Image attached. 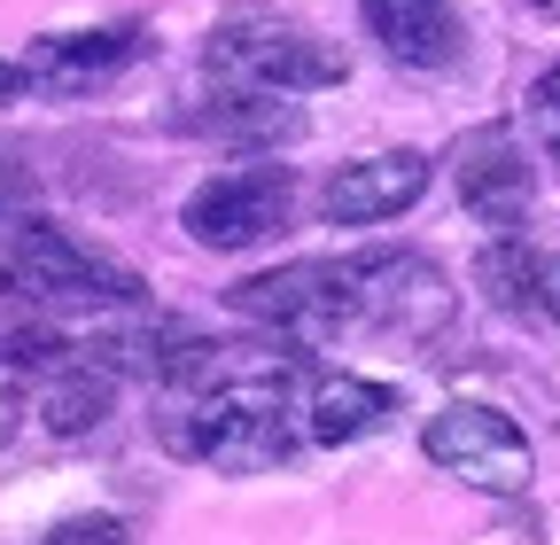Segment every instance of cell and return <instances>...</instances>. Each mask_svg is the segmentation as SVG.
Returning <instances> with one entry per match:
<instances>
[{"label":"cell","instance_id":"obj_15","mask_svg":"<svg viewBox=\"0 0 560 545\" xmlns=\"http://www.w3.org/2000/svg\"><path fill=\"white\" fill-rule=\"evenodd\" d=\"M475 281L490 289V304H499V312H545L537 304V250H522L514 234H499V242H490L482 257H475Z\"/></svg>","mask_w":560,"mask_h":545},{"label":"cell","instance_id":"obj_4","mask_svg":"<svg viewBox=\"0 0 560 545\" xmlns=\"http://www.w3.org/2000/svg\"><path fill=\"white\" fill-rule=\"evenodd\" d=\"M342 281V327H389V335H436L452 320V281L436 257L412 250H366V257H335Z\"/></svg>","mask_w":560,"mask_h":545},{"label":"cell","instance_id":"obj_1","mask_svg":"<svg viewBox=\"0 0 560 545\" xmlns=\"http://www.w3.org/2000/svg\"><path fill=\"white\" fill-rule=\"evenodd\" d=\"M179 444L226 475H265L296 452V429H289V374L280 367H234L226 382H210L195 397V414L179 429Z\"/></svg>","mask_w":560,"mask_h":545},{"label":"cell","instance_id":"obj_16","mask_svg":"<svg viewBox=\"0 0 560 545\" xmlns=\"http://www.w3.org/2000/svg\"><path fill=\"white\" fill-rule=\"evenodd\" d=\"M39 545H132L117 514H70L55 530H39Z\"/></svg>","mask_w":560,"mask_h":545},{"label":"cell","instance_id":"obj_9","mask_svg":"<svg viewBox=\"0 0 560 545\" xmlns=\"http://www.w3.org/2000/svg\"><path fill=\"white\" fill-rule=\"evenodd\" d=\"M529 195H537V172L522 156V141L506 125H482L459 141V202L490 227V234H514L529 219Z\"/></svg>","mask_w":560,"mask_h":545},{"label":"cell","instance_id":"obj_3","mask_svg":"<svg viewBox=\"0 0 560 545\" xmlns=\"http://www.w3.org/2000/svg\"><path fill=\"white\" fill-rule=\"evenodd\" d=\"M0 289L24 297V304H140L149 289H140V272L86 250L79 234H62L47 219H24L9 227V250H0Z\"/></svg>","mask_w":560,"mask_h":545},{"label":"cell","instance_id":"obj_21","mask_svg":"<svg viewBox=\"0 0 560 545\" xmlns=\"http://www.w3.org/2000/svg\"><path fill=\"white\" fill-rule=\"evenodd\" d=\"M529 9H560V0H529Z\"/></svg>","mask_w":560,"mask_h":545},{"label":"cell","instance_id":"obj_6","mask_svg":"<svg viewBox=\"0 0 560 545\" xmlns=\"http://www.w3.org/2000/svg\"><path fill=\"white\" fill-rule=\"evenodd\" d=\"M420 452H429L444 475H459V484L475 491H499V499H522L529 475H537V452L529 437L499 414V405H444V414L420 429Z\"/></svg>","mask_w":560,"mask_h":545},{"label":"cell","instance_id":"obj_17","mask_svg":"<svg viewBox=\"0 0 560 545\" xmlns=\"http://www.w3.org/2000/svg\"><path fill=\"white\" fill-rule=\"evenodd\" d=\"M529 109H537V125H545V141L560 149V62L537 79V94H529Z\"/></svg>","mask_w":560,"mask_h":545},{"label":"cell","instance_id":"obj_18","mask_svg":"<svg viewBox=\"0 0 560 545\" xmlns=\"http://www.w3.org/2000/svg\"><path fill=\"white\" fill-rule=\"evenodd\" d=\"M537 304H545V320L560 327V250L537 257Z\"/></svg>","mask_w":560,"mask_h":545},{"label":"cell","instance_id":"obj_8","mask_svg":"<svg viewBox=\"0 0 560 545\" xmlns=\"http://www.w3.org/2000/svg\"><path fill=\"white\" fill-rule=\"evenodd\" d=\"M226 304L257 327L280 335H327L342 327V281H335V257H304V265H272L257 281H234Z\"/></svg>","mask_w":560,"mask_h":545},{"label":"cell","instance_id":"obj_13","mask_svg":"<svg viewBox=\"0 0 560 545\" xmlns=\"http://www.w3.org/2000/svg\"><path fill=\"white\" fill-rule=\"evenodd\" d=\"M389 414H397V390H389V382H366V374H319L312 397H304L312 444H359V437H374Z\"/></svg>","mask_w":560,"mask_h":545},{"label":"cell","instance_id":"obj_12","mask_svg":"<svg viewBox=\"0 0 560 545\" xmlns=\"http://www.w3.org/2000/svg\"><path fill=\"white\" fill-rule=\"evenodd\" d=\"M109 405H117V374H109L102 359H79V351H70L62 367H47L39 390H32V414L47 421V437H86V429H102Z\"/></svg>","mask_w":560,"mask_h":545},{"label":"cell","instance_id":"obj_7","mask_svg":"<svg viewBox=\"0 0 560 545\" xmlns=\"http://www.w3.org/2000/svg\"><path fill=\"white\" fill-rule=\"evenodd\" d=\"M420 195H429V156L420 149H382V156H350V164L327 172L319 219L327 227H382V219H405Z\"/></svg>","mask_w":560,"mask_h":545},{"label":"cell","instance_id":"obj_11","mask_svg":"<svg viewBox=\"0 0 560 545\" xmlns=\"http://www.w3.org/2000/svg\"><path fill=\"white\" fill-rule=\"evenodd\" d=\"M140 55V24H109V32H47L24 55V79L47 94H94L109 86L125 62Z\"/></svg>","mask_w":560,"mask_h":545},{"label":"cell","instance_id":"obj_10","mask_svg":"<svg viewBox=\"0 0 560 545\" xmlns=\"http://www.w3.org/2000/svg\"><path fill=\"white\" fill-rule=\"evenodd\" d=\"M359 16L374 32V47L405 71H452L467 55V24L452 0H359Z\"/></svg>","mask_w":560,"mask_h":545},{"label":"cell","instance_id":"obj_5","mask_svg":"<svg viewBox=\"0 0 560 545\" xmlns=\"http://www.w3.org/2000/svg\"><path fill=\"white\" fill-rule=\"evenodd\" d=\"M296 219V172L289 164H234V172H210L187 202H179V227L202 250H265L280 242Z\"/></svg>","mask_w":560,"mask_h":545},{"label":"cell","instance_id":"obj_19","mask_svg":"<svg viewBox=\"0 0 560 545\" xmlns=\"http://www.w3.org/2000/svg\"><path fill=\"white\" fill-rule=\"evenodd\" d=\"M16 405H24V382L9 374V359H0V437L16 429Z\"/></svg>","mask_w":560,"mask_h":545},{"label":"cell","instance_id":"obj_20","mask_svg":"<svg viewBox=\"0 0 560 545\" xmlns=\"http://www.w3.org/2000/svg\"><path fill=\"white\" fill-rule=\"evenodd\" d=\"M24 86H32V79H24V62H0V109L24 102Z\"/></svg>","mask_w":560,"mask_h":545},{"label":"cell","instance_id":"obj_14","mask_svg":"<svg viewBox=\"0 0 560 545\" xmlns=\"http://www.w3.org/2000/svg\"><path fill=\"white\" fill-rule=\"evenodd\" d=\"M195 125H202V132H219V141H249V149L304 141V109H296V102H265V94H249V86L219 94V102H210Z\"/></svg>","mask_w":560,"mask_h":545},{"label":"cell","instance_id":"obj_2","mask_svg":"<svg viewBox=\"0 0 560 545\" xmlns=\"http://www.w3.org/2000/svg\"><path fill=\"white\" fill-rule=\"evenodd\" d=\"M342 47H327L319 32L272 16V9H242L210 32V79H234L249 94H319L342 86Z\"/></svg>","mask_w":560,"mask_h":545}]
</instances>
